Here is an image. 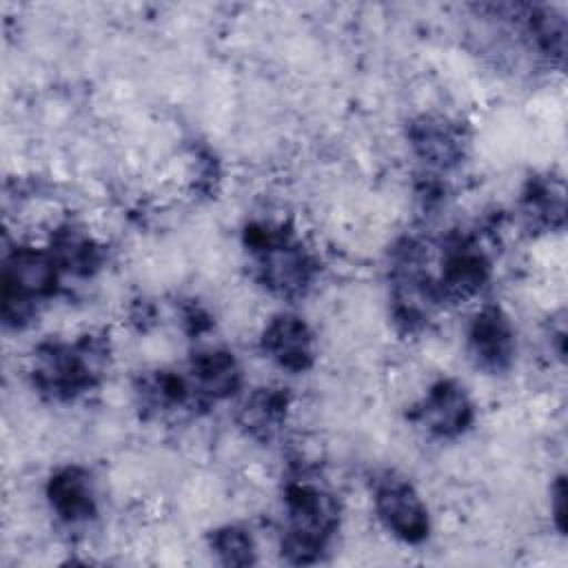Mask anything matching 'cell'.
I'll return each mask as SVG.
<instances>
[{"instance_id": "6da1fadb", "label": "cell", "mask_w": 568, "mask_h": 568, "mask_svg": "<svg viewBox=\"0 0 568 568\" xmlns=\"http://www.w3.org/2000/svg\"><path fill=\"white\" fill-rule=\"evenodd\" d=\"M106 353L109 348L98 335H82L75 342H44L33 353V386L51 399H73L98 384Z\"/></svg>"}, {"instance_id": "7a4b0ae2", "label": "cell", "mask_w": 568, "mask_h": 568, "mask_svg": "<svg viewBox=\"0 0 568 568\" xmlns=\"http://www.w3.org/2000/svg\"><path fill=\"white\" fill-rule=\"evenodd\" d=\"M282 552L291 564H313L322 557L339 524V506L331 493L311 481H291L284 493Z\"/></svg>"}, {"instance_id": "3957f363", "label": "cell", "mask_w": 568, "mask_h": 568, "mask_svg": "<svg viewBox=\"0 0 568 568\" xmlns=\"http://www.w3.org/2000/svg\"><path fill=\"white\" fill-rule=\"evenodd\" d=\"M257 277L282 297L302 295L315 277V260L282 224H251L244 233Z\"/></svg>"}, {"instance_id": "277c9868", "label": "cell", "mask_w": 568, "mask_h": 568, "mask_svg": "<svg viewBox=\"0 0 568 568\" xmlns=\"http://www.w3.org/2000/svg\"><path fill=\"white\" fill-rule=\"evenodd\" d=\"M60 268L49 248L20 244L2 262V320L7 326H24L36 306L58 291Z\"/></svg>"}, {"instance_id": "5b68a950", "label": "cell", "mask_w": 568, "mask_h": 568, "mask_svg": "<svg viewBox=\"0 0 568 568\" xmlns=\"http://www.w3.org/2000/svg\"><path fill=\"white\" fill-rule=\"evenodd\" d=\"M375 510L386 530L397 539L419 544L428 537V510L408 481L397 477L379 479L375 486Z\"/></svg>"}, {"instance_id": "8992f818", "label": "cell", "mask_w": 568, "mask_h": 568, "mask_svg": "<svg viewBox=\"0 0 568 568\" xmlns=\"http://www.w3.org/2000/svg\"><path fill=\"white\" fill-rule=\"evenodd\" d=\"M490 262L486 253L470 237H453L442 257V273L437 280L439 300H466L481 291L488 282Z\"/></svg>"}, {"instance_id": "52a82bcc", "label": "cell", "mask_w": 568, "mask_h": 568, "mask_svg": "<svg viewBox=\"0 0 568 568\" xmlns=\"http://www.w3.org/2000/svg\"><path fill=\"white\" fill-rule=\"evenodd\" d=\"M475 410L468 393L453 379L433 384L415 406L410 419L435 437H457L473 424Z\"/></svg>"}, {"instance_id": "ba28073f", "label": "cell", "mask_w": 568, "mask_h": 568, "mask_svg": "<svg viewBox=\"0 0 568 568\" xmlns=\"http://www.w3.org/2000/svg\"><path fill=\"white\" fill-rule=\"evenodd\" d=\"M468 353L477 368L504 373L515 357V331L499 306L481 308L468 328Z\"/></svg>"}, {"instance_id": "9c48e42d", "label": "cell", "mask_w": 568, "mask_h": 568, "mask_svg": "<svg viewBox=\"0 0 568 568\" xmlns=\"http://www.w3.org/2000/svg\"><path fill=\"white\" fill-rule=\"evenodd\" d=\"M264 353L282 368L302 373L313 364V335L304 320L275 315L262 333Z\"/></svg>"}, {"instance_id": "30bf717a", "label": "cell", "mask_w": 568, "mask_h": 568, "mask_svg": "<svg viewBox=\"0 0 568 568\" xmlns=\"http://www.w3.org/2000/svg\"><path fill=\"white\" fill-rule=\"evenodd\" d=\"M47 499L51 510L67 524L89 521L98 513L93 479L80 466L55 470L47 484Z\"/></svg>"}, {"instance_id": "8fae6325", "label": "cell", "mask_w": 568, "mask_h": 568, "mask_svg": "<svg viewBox=\"0 0 568 568\" xmlns=\"http://www.w3.org/2000/svg\"><path fill=\"white\" fill-rule=\"evenodd\" d=\"M415 153L430 166L450 169L464 155L462 129L442 115H422L408 131Z\"/></svg>"}, {"instance_id": "7c38bea8", "label": "cell", "mask_w": 568, "mask_h": 568, "mask_svg": "<svg viewBox=\"0 0 568 568\" xmlns=\"http://www.w3.org/2000/svg\"><path fill=\"white\" fill-rule=\"evenodd\" d=\"M242 384V371L233 353L209 348L193 357L189 388L200 399L217 402L231 397Z\"/></svg>"}, {"instance_id": "4fadbf2b", "label": "cell", "mask_w": 568, "mask_h": 568, "mask_svg": "<svg viewBox=\"0 0 568 568\" xmlns=\"http://www.w3.org/2000/svg\"><path fill=\"white\" fill-rule=\"evenodd\" d=\"M49 253L60 271L87 277L100 268L102 251L95 240L75 224H62L51 233Z\"/></svg>"}, {"instance_id": "5bb4252c", "label": "cell", "mask_w": 568, "mask_h": 568, "mask_svg": "<svg viewBox=\"0 0 568 568\" xmlns=\"http://www.w3.org/2000/svg\"><path fill=\"white\" fill-rule=\"evenodd\" d=\"M286 393L273 390V388H262L253 393L246 404L242 406V424L260 437H268L284 419L286 415Z\"/></svg>"}, {"instance_id": "9a60e30c", "label": "cell", "mask_w": 568, "mask_h": 568, "mask_svg": "<svg viewBox=\"0 0 568 568\" xmlns=\"http://www.w3.org/2000/svg\"><path fill=\"white\" fill-rule=\"evenodd\" d=\"M521 206H524V215L532 226H552V224H561L564 220L561 189H555L544 180H535L528 184Z\"/></svg>"}, {"instance_id": "2e32d148", "label": "cell", "mask_w": 568, "mask_h": 568, "mask_svg": "<svg viewBox=\"0 0 568 568\" xmlns=\"http://www.w3.org/2000/svg\"><path fill=\"white\" fill-rule=\"evenodd\" d=\"M211 548L224 566L255 564V544L240 526H224L211 535Z\"/></svg>"}, {"instance_id": "e0dca14e", "label": "cell", "mask_w": 568, "mask_h": 568, "mask_svg": "<svg viewBox=\"0 0 568 568\" xmlns=\"http://www.w3.org/2000/svg\"><path fill=\"white\" fill-rule=\"evenodd\" d=\"M552 508H555V519H557V528L564 530V519H566V486H564V477L557 479L555 490H552Z\"/></svg>"}]
</instances>
